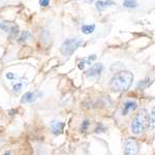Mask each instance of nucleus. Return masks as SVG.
<instances>
[{
	"label": "nucleus",
	"instance_id": "1",
	"mask_svg": "<svg viewBox=\"0 0 155 155\" xmlns=\"http://www.w3.org/2000/svg\"><path fill=\"white\" fill-rule=\"evenodd\" d=\"M134 74L128 71H122L117 72L110 82V88L113 91H125L132 85Z\"/></svg>",
	"mask_w": 155,
	"mask_h": 155
},
{
	"label": "nucleus",
	"instance_id": "2",
	"mask_svg": "<svg viewBox=\"0 0 155 155\" xmlns=\"http://www.w3.org/2000/svg\"><path fill=\"white\" fill-rule=\"evenodd\" d=\"M149 126V114L146 109H142L139 112L130 124V130L134 134L139 136L143 134Z\"/></svg>",
	"mask_w": 155,
	"mask_h": 155
},
{
	"label": "nucleus",
	"instance_id": "3",
	"mask_svg": "<svg viewBox=\"0 0 155 155\" xmlns=\"http://www.w3.org/2000/svg\"><path fill=\"white\" fill-rule=\"evenodd\" d=\"M82 39L77 37V38H69L66 39L61 46V53L64 56H71L76 52V50L81 46Z\"/></svg>",
	"mask_w": 155,
	"mask_h": 155
},
{
	"label": "nucleus",
	"instance_id": "4",
	"mask_svg": "<svg viewBox=\"0 0 155 155\" xmlns=\"http://www.w3.org/2000/svg\"><path fill=\"white\" fill-rule=\"evenodd\" d=\"M140 151V144L137 140L128 137L124 141L123 152L124 155H137Z\"/></svg>",
	"mask_w": 155,
	"mask_h": 155
},
{
	"label": "nucleus",
	"instance_id": "5",
	"mask_svg": "<svg viewBox=\"0 0 155 155\" xmlns=\"http://www.w3.org/2000/svg\"><path fill=\"white\" fill-rule=\"evenodd\" d=\"M0 28L7 33H16L18 31V26L14 23H9V22H1Z\"/></svg>",
	"mask_w": 155,
	"mask_h": 155
},
{
	"label": "nucleus",
	"instance_id": "6",
	"mask_svg": "<svg viewBox=\"0 0 155 155\" xmlns=\"http://www.w3.org/2000/svg\"><path fill=\"white\" fill-rule=\"evenodd\" d=\"M102 71H104V65H102V64L101 63L94 64L93 66H91V68L87 71L86 74H87V77H96V76H99Z\"/></svg>",
	"mask_w": 155,
	"mask_h": 155
},
{
	"label": "nucleus",
	"instance_id": "7",
	"mask_svg": "<svg viewBox=\"0 0 155 155\" xmlns=\"http://www.w3.org/2000/svg\"><path fill=\"white\" fill-rule=\"evenodd\" d=\"M137 107V101H126L124 102V107H123V110H122V115L123 116H125L128 113H130V112L134 111Z\"/></svg>",
	"mask_w": 155,
	"mask_h": 155
},
{
	"label": "nucleus",
	"instance_id": "8",
	"mask_svg": "<svg viewBox=\"0 0 155 155\" xmlns=\"http://www.w3.org/2000/svg\"><path fill=\"white\" fill-rule=\"evenodd\" d=\"M113 4H115L114 1H112V0H106V1H102V0H99V1L96 2V8L97 11L99 12H102L104 11V9L107 8V7H109L110 5H113Z\"/></svg>",
	"mask_w": 155,
	"mask_h": 155
},
{
	"label": "nucleus",
	"instance_id": "9",
	"mask_svg": "<svg viewBox=\"0 0 155 155\" xmlns=\"http://www.w3.org/2000/svg\"><path fill=\"white\" fill-rule=\"evenodd\" d=\"M36 95L34 92H26L21 98L22 104H30V102L34 101L36 99Z\"/></svg>",
	"mask_w": 155,
	"mask_h": 155
},
{
	"label": "nucleus",
	"instance_id": "10",
	"mask_svg": "<svg viewBox=\"0 0 155 155\" xmlns=\"http://www.w3.org/2000/svg\"><path fill=\"white\" fill-rule=\"evenodd\" d=\"M64 128V123L63 122H56L54 121L53 123H52V131H53V134L55 136H58L62 132Z\"/></svg>",
	"mask_w": 155,
	"mask_h": 155
},
{
	"label": "nucleus",
	"instance_id": "11",
	"mask_svg": "<svg viewBox=\"0 0 155 155\" xmlns=\"http://www.w3.org/2000/svg\"><path fill=\"white\" fill-rule=\"evenodd\" d=\"M95 59H96V55H91V56H89L87 59H83L79 63V68L83 69L84 68V64H91V62L94 61Z\"/></svg>",
	"mask_w": 155,
	"mask_h": 155
},
{
	"label": "nucleus",
	"instance_id": "12",
	"mask_svg": "<svg viewBox=\"0 0 155 155\" xmlns=\"http://www.w3.org/2000/svg\"><path fill=\"white\" fill-rule=\"evenodd\" d=\"M95 30V25H83L82 26V32L84 34H90Z\"/></svg>",
	"mask_w": 155,
	"mask_h": 155
},
{
	"label": "nucleus",
	"instance_id": "13",
	"mask_svg": "<svg viewBox=\"0 0 155 155\" xmlns=\"http://www.w3.org/2000/svg\"><path fill=\"white\" fill-rule=\"evenodd\" d=\"M149 125L152 128L155 127V106L152 107L151 115H150V118H149Z\"/></svg>",
	"mask_w": 155,
	"mask_h": 155
},
{
	"label": "nucleus",
	"instance_id": "14",
	"mask_svg": "<svg viewBox=\"0 0 155 155\" xmlns=\"http://www.w3.org/2000/svg\"><path fill=\"white\" fill-rule=\"evenodd\" d=\"M123 5L127 7V8H132V7H137V3L136 0H124Z\"/></svg>",
	"mask_w": 155,
	"mask_h": 155
},
{
	"label": "nucleus",
	"instance_id": "15",
	"mask_svg": "<svg viewBox=\"0 0 155 155\" xmlns=\"http://www.w3.org/2000/svg\"><path fill=\"white\" fill-rule=\"evenodd\" d=\"M23 86H24L23 82H18V83H16V84L14 85V86H12V89H14L15 92H17V93H18V92H20L22 90Z\"/></svg>",
	"mask_w": 155,
	"mask_h": 155
},
{
	"label": "nucleus",
	"instance_id": "16",
	"mask_svg": "<svg viewBox=\"0 0 155 155\" xmlns=\"http://www.w3.org/2000/svg\"><path fill=\"white\" fill-rule=\"evenodd\" d=\"M89 126V121H87V120H85V121L82 123V126H81V130L82 131H86L87 128H88Z\"/></svg>",
	"mask_w": 155,
	"mask_h": 155
},
{
	"label": "nucleus",
	"instance_id": "17",
	"mask_svg": "<svg viewBox=\"0 0 155 155\" xmlns=\"http://www.w3.org/2000/svg\"><path fill=\"white\" fill-rule=\"evenodd\" d=\"M30 36H31V35H30L29 32L25 31V32H23V34H22V36L20 37V39H21V41H27V37H30Z\"/></svg>",
	"mask_w": 155,
	"mask_h": 155
},
{
	"label": "nucleus",
	"instance_id": "18",
	"mask_svg": "<svg viewBox=\"0 0 155 155\" xmlns=\"http://www.w3.org/2000/svg\"><path fill=\"white\" fill-rule=\"evenodd\" d=\"M50 3V0H39V4L41 6H48Z\"/></svg>",
	"mask_w": 155,
	"mask_h": 155
},
{
	"label": "nucleus",
	"instance_id": "19",
	"mask_svg": "<svg viewBox=\"0 0 155 155\" xmlns=\"http://www.w3.org/2000/svg\"><path fill=\"white\" fill-rule=\"evenodd\" d=\"M5 76H6L7 79H9V80H12V79H14V78H15V76L12 74V72H7V74H5Z\"/></svg>",
	"mask_w": 155,
	"mask_h": 155
},
{
	"label": "nucleus",
	"instance_id": "20",
	"mask_svg": "<svg viewBox=\"0 0 155 155\" xmlns=\"http://www.w3.org/2000/svg\"><path fill=\"white\" fill-rule=\"evenodd\" d=\"M5 155H9V154L8 153H5Z\"/></svg>",
	"mask_w": 155,
	"mask_h": 155
}]
</instances>
